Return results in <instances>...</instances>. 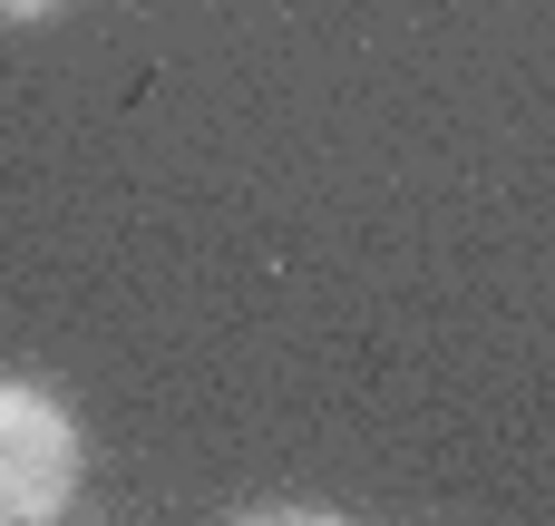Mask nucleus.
I'll return each mask as SVG.
<instances>
[{
    "mask_svg": "<svg viewBox=\"0 0 555 526\" xmlns=\"http://www.w3.org/2000/svg\"><path fill=\"white\" fill-rule=\"evenodd\" d=\"M78 478H88V429L68 420V400L0 371V526L68 517Z\"/></svg>",
    "mask_w": 555,
    "mask_h": 526,
    "instance_id": "nucleus-1",
    "label": "nucleus"
},
{
    "mask_svg": "<svg viewBox=\"0 0 555 526\" xmlns=\"http://www.w3.org/2000/svg\"><path fill=\"white\" fill-rule=\"evenodd\" d=\"M68 0H0V29H39V20H59Z\"/></svg>",
    "mask_w": 555,
    "mask_h": 526,
    "instance_id": "nucleus-2",
    "label": "nucleus"
}]
</instances>
